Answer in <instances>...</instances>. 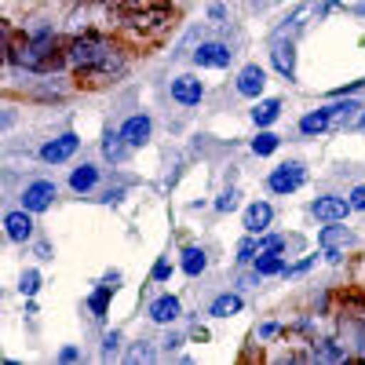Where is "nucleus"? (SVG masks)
<instances>
[{
  "instance_id": "nucleus-40",
  "label": "nucleus",
  "mask_w": 365,
  "mask_h": 365,
  "mask_svg": "<svg viewBox=\"0 0 365 365\" xmlns=\"http://www.w3.org/2000/svg\"><path fill=\"white\" fill-rule=\"evenodd\" d=\"M77 358H81L77 347H63V354H58V361H77Z\"/></svg>"
},
{
  "instance_id": "nucleus-37",
  "label": "nucleus",
  "mask_w": 365,
  "mask_h": 365,
  "mask_svg": "<svg viewBox=\"0 0 365 365\" xmlns=\"http://www.w3.org/2000/svg\"><path fill=\"white\" fill-rule=\"evenodd\" d=\"M322 256H325L329 263H340V259H344V249H322Z\"/></svg>"
},
{
  "instance_id": "nucleus-29",
  "label": "nucleus",
  "mask_w": 365,
  "mask_h": 365,
  "mask_svg": "<svg viewBox=\"0 0 365 365\" xmlns=\"http://www.w3.org/2000/svg\"><path fill=\"white\" fill-rule=\"evenodd\" d=\"M285 245H289V241H285L282 234H267V237H259V252H285Z\"/></svg>"
},
{
  "instance_id": "nucleus-7",
  "label": "nucleus",
  "mask_w": 365,
  "mask_h": 365,
  "mask_svg": "<svg viewBox=\"0 0 365 365\" xmlns=\"http://www.w3.org/2000/svg\"><path fill=\"white\" fill-rule=\"evenodd\" d=\"M77 146H81V139H77L73 132H63V135H55V139H48V143L41 146V161L63 165V161H70V158L77 154Z\"/></svg>"
},
{
  "instance_id": "nucleus-21",
  "label": "nucleus",
  "mask_w": 365,
  "mask_h": 365,
  "mask_svg": "<svg viewBox=\"0 0 365 365\" xmlns=\"http://www.w3.org/2000/svg\"><path fill=\"white\" fill-rule=\"evenodd\" d=\"M96 182H99V168L96 165H81V168L70 172V190H77V194H88Z\"/></svg>"
},
{
  "instance_id": "nucleus-45",
  "label": "nucleus",
  "mask_w": 365,
  "mask_h": 365,
  "mask_svg": "<svg viewBox=\"0 0 365 365\" xmlns=\"http://www.w3.org/2000/svg\"><path fill=\"white\" fill-rule=\"evenodd\" d=\"M358 128H365V106H361V117H358Z\"/></svg>"
},
{
  "instance_id": "nucleus-23",
  "label": "nucleus",
  "mask_w": 365,
  "mask_h": 365,
  "mask_svg": "<svg viewBox=\"0 0 365 365\" xmlns=\"http://www.w3.org/2000/svg\"><path fill=\"white\" fill-rule=\"evenodd\" d=\"M311 358L314 361H344L347 347L336 344V340H318V344H311Z\"/></svg>"
},
{
  "instance_id": "nucleus-17",
  "label": "nucleus",
  "mask_w": 365,
  "mask_h": 365,
  "mask_svg": "<svg viewBox=\"0 0 365 365\" xmlns=\"http://www.w3.org/2000/svg\"><path fill=\"white\" fill-rule=\"evenodd\" d=\"M329 128H332V113H329V106L311 110V113H303V117H299V132H303V135H322V132H329Z\"/></svg>"
},
{
  "instance_id": "nucleus-35",
  "label": "nucleus",
  "mask_w": 365,
  "mask_h": 365,
  "mask_svg": "<svg viewBox=\"0 0 365 365\" xmlns=\"http://www.w3.org/2000/svg\"><path fill=\"white\" fill-rule=\"evenodd\" d=\"M347 201H351V208H354V212H365V182L347 194Z\"/></svg>"
},
{
  "instance_id": "nucleus-42",
  "label": "nucleus",
  "mask_w": 365,
  "mask_h": 365,
  "mask_svg": "<svg viewBox=\"0 0 365 365\" xmlns=\"http://www.w3.org/2000/svg\"><path fill=\"white\" fill-rule=\"evenodd\" d=\"M37 259H51V245H48V241H41V245H37Z\"/></svg>"
},
{
  "instance_id": "nucleus-44",
  "label": "nucleus",
  "mask_w": 365,
  "mask_h": 365,
  "mask_svg": "<svg viewBox=\"0 0 365 365\" xmlns=\"http://www.w3.org/2000/svg\"><path fill=\"white\" fill-rule=\"evenodd\" d=\"M351 11H354V15H361V19H365V4H354V8H351Z\"/></svg>"
},
{
  "instance_id": "nucleus-41",
  "label": "nucleus",
  "mask_w": 365,
  "mask_h": 365,
  "mask_svg": "<svg viewBox=\"0 0 365 365\" xmlns=\"http://www.w3.org/2000/svg\"><path fill=\"white\" fill-rule=\"evenodd\" d=\"M274 332H278V325H274V322H267V325H259V336H263V340H270V336H274Z\"/></svg>"
},
{
  "instance_id": "nucleus-13",
  "label": "nucleus",
  "mask_w": 365,
  "mask_h": 365,
  "mask_svg": "<svg viewBox=\"0 0 365 365\" xmlns=\"http://www.w3.org/2000/svg\"><path fill=\"white\" fill-rule=\"evenodd\" d=\"M4 230L11 241H19V245H26L29 237H34V212L22 208V212H8L4 216Z\"/></svg>"
},
{
  "instance_id": "nucleus-33",
  "label": "nucleus",
  "mask_w": 365,
  "mask_h": 365,
  "mask_svg": "<svg viewBox=\"0 0 365 365\" xmlns=\"http://www.w3.org/2000/svg\"><path fill=\"white\" fill-rule=\"evenodd\" d=\"M318 263V256H307V259H299L296 267H285V278H299V274H307L311 267Z\"/></svg>"
},
{
  "instance_id": "nucleus-25",
  "label": "nucleus",
  "mask_w": 365,
  "mask_h": 365,
  "mask_svg": "<svg viewBox=\"0 0 365 365\" xmlns=\"http://www.w3.org/2000/svg\"><path fill=\"white\" fill-rule=\"evenodd\" d=\"M278 143H282V139L274 135V132H259V135L252 139V154H256V158H270L274 150H278Z\"/></svg>"
},
{
  "instance_id": "nucleus-43",
  "label": "nucleus",
  "mask_w": 365,
  "mask_h": 365,
  "mask_svg": "<svg viewBox=\"0 0 365 365\" xmlns=\"http://www.w3.org/2000/svg\"><path fill=\"white\" fill-rule=\"evenodd\" d=\"M358 344H361V354H365V318L358 322Z\"/></svg>"
},
{
  "instance_id": "nucleus-27",
  "label": "nucleus",
  "mask_w": 365,
  "mask_h": 365,
  "mask_svg": "<svg viewBox=\"0 0 365 365\" xmlns=\"http://www.w3.org/2000/svg\"><path fill=\"white\" fill-rule=\"evenodd\" d=\"M256 252H259V241H256V234H249V237L237 245V263H252Z\"/></svg>"
},
{
  "instance_id": "nucleus-26",
  "label": "nucleus",
  "mask_w": 365,
  "mask_h": 365,
  "mask_svg": "<svg viewBox=\"0 0 365 365\" xmlns=\"http://www.w3.org/2000/svg\"><path fill=\"white\" fill-rule=\"evenodd\" d=\"M37 289H41V270L26 267V270L19 274V292H22V296H37Z\"/></svg>"
},
{
  "instance_id": "nucleus-19",
  "label": "nucleus",
  "mask_w": 365,
  "mask_h": 365,
  "mask_svg": "<svg viewBox=\"0 0 365 365\" xmlns=\"http://www.w3.org/2000/svg\"><path fill=\"white\" fill-rule=\"evenodd\" d=\"M252 270L259 278H274V274H285V259H282V252H256Z\"/></svg>"
},
{
  "instance_id": "nucleus-18",
  "label": "nucleus",
  "mask_w": 365,
  "mask_h": 365,
  "mask_svg": "<svg viewBox=\"0 0 365 365\" xmlns=\"http://www.w3.org/2000/svg\"><path fill=\"white\" fill-rule=\"evenodd\" d=\"M278 117H282V99H259V103L252 106V120H256V128H270Z\"/></svg>"
},
{
  "instance_id": "nucleus-36",
  "label": "nucleus",
  "mask_w": 365,
  "mask_h": 365,
  "mask_svg": "<svg viewBox=\"0 0 365 365\" xmlns=\"http://www.w3.org/2000/svg\"><path fill=\"white\" fill-rule=\"evenodd\" d=\"M120 194H125V187H113V190H103V197H99V201H103V205H117V201H120Z\"/></svg>"
},
{
  "instance_id": "nucleus-34",
  "label": "nucleus",
  "mask_w": 365,
  "mask_h": 365,
  "mask_svg": "<svg viewBox=\"0 0 365 365\" xmlns=\"http://www.w3.org/2000/svg\"><path fill=\"white\" fill-rule=\"evenodd\" d=\"M168 278H172V263H168V256H161L154 263V282H168Z\"/></svg>"
},
{
  "instance_id": "nucleus-1",
  "label": "nucleus",
  "mask_w": 365,
  "mask_h": 365,
  "mask_svg": "<svg viewBox=\"0 0 365 365\" xmlns=\"http://www.w3.org/2000/svg\"><path fill=\"white\" fill-rule=\"evenodd\" d=\"M4 58H8V63H15L19 70H26V73H51V70H58L63 63H70L66 51H58L51 26L29 29V34L19 41V48L4 44Z\"/></svg>"
},
{
  "instance_id": "nucleus-12",
  "label": "nucleus",
  "mask_w": 365,
  "mask_h": 365,
  "mask_svg": "<svg viewBox=\"0 0 365 365\" xmlns=\"http://www.w3.org/2000/svg\"><path fill=\"white\" fill-rule=\"evenodd\" d=\"M128 139H125V132L120 128H106L103 132V158L110 161V165H125L128 161Z\"/></svg>"
},
{
  "instance_id": "nucleus-32",
  "label": "nucleus",
  "mask_w": 365,
  "mask_h": 365,
  "mask_svg": "<svg viewBox=\"0 0 365 365\" xmlns=\"http://www.w3.org/2000/svg\"><path fill=\"white\" fill-rule=\"evenodd\" d=\"M117 347H120V332L113 329V332H106V336H103V358H113Z\"/></svg>"
},
{
  "instance_id": "nucleus-31",
  "label": "nucleus",
  "mask_w": 365,
  "mask_h": 365,
  "mask_svg": "<svg viewBox=\"0 0 365 365\" xmlns=\"http://www.w3.org/2000/svg\"><path fill=\"white\" fill-rule=\"evenodd\" d=\"M234 208H237V190L227 187V190L216 197V212H234Z\"/></svg>"
},
{
  "instance_id": "nucleus-2",
  "label": "nucleus",
  "mask_w": 365,
  "mask_h": 365,
  "mask_svg": "<svg viewBox=\"0 0 365 365\" xmlns=\"http://www.w3.org/2000/svg\"><path fill=\"white\" fill-rule=\"evenodd\" d=\"M66 58L77 73H91V77H120L125 73V55H120L103 34H81L70 41Z\"/></svg>"
},
{
  "instance_id": "nucleus-24",
  "label": "nucleus",
  "mask_w": 365,
  "mask_h": 365,
  "mask_svg": "<svg viewBox=\"0 0 365 365\" xmlns=\"http://www.w3.org/2000/svg\"><path fill=\"white\" fill-rule=\"evenodd\" d=\"M110 296H113V289H110V285H103V282H99V289H96V292L88 296V311L96 314L99 322L106 318V303H110Z\"/></svg>"
},
{
  "instance_id": "nucleus-15",
  "label": "nucleus",
  "mask_w": 365,
  "mask_h": 365,
  "mask_svg": "<svg viewBox=\"0 0 365 365\" xmlns=\"http://www.w3.org/2000/svg\"><path fill=\"white\" fill-rule=\"evenodd\" d=\"M182 314V307H179V299L175 296H158L154 303H150V322H158V325H172L175 318Z\"/></svg>"
},
{
  "instance_id": "nucleus-8",
  "label": "nucleus",
  "mask_w": 365,
  "mask_h": 365,
  "mask_svg": "<svg viewBox=\"0 0 365 365\" xmlns=\"http://www.w3.org/2000/svg\"><path fill=\"white\" fill-rule=\"evenodd\" d=\"M55 194H58V187H55L51 179H34V182H29V187L22 190V208H29V212H44V208H51Z\"/></svg>"
},
{
  "instance_id": "nucleus-38",
  "label": "nucleus",
  "mask_w": 365,
  "mask_h": 365,
  "mask_svg": "<svg viewBox=\"0 0 365 365\" xmlns=\"http://www.w3.org/2000/svg\"><path fill=\"white\" fill-rule=\"evenodd\" d=\"M103 285H110V289L117 292V285H120V270H110L106 278H103Z\"/></svg>"
},
{
  "instance_id": "nucleus-11",
  "label": "nucleus",
  "mask_w": 365,
  "mask_h": 365,
  "mask_svg": "<svg viewBox=\"0 0 365 365\" xmlns=\"http://www.w3.org/2000/svg\"><path fill=\"white\" fill-rule=\"evenodd\" d=\"M120 132H125V139H128L132 150H135V146H146L150 135H154V120H150L146 113H132L125 125H120Z\"/></svg>"
},
{
  "instance_id": "nucleus-22",
  "label": "nucleus",
  "mask_w": 365,
  "mask_h": 365,
  "mask_svg": "<svg viewBox=\"0 0 365 365\" xmlns=\"http://www.w3.org/2000/svg\"><path fill=\"white\" fill-rule=\"evenodd\" d=\"M237 311H241V296L237 292H220L216 299H212V307H208L212 318H234Z\"/></svg>"
},
{
  "instance_id": "nucleus-5",
  "label": "nucleus",
  "mask_w": 365,
  "mask_h": 365,
  "mask_svg": "<svg viewBox=\"0 0 365 365\" xmlns=\"http://www.w3.org/2000/svg\"><path fill=\"white\" fill-rule=\"evenodd\" d=\"M351 201L347 197H336V194H325V197H314L311 201V216L322 220V223H344L351 216Z\"/></svg>"
},
{
  "instance_id": "nucleus-4",
  "label": "nucleus",
  "mask_w": 365,
  "mask_h": 365,
  "mask_svg": "<svg viewBox=\"0 0 365 365\" xmlns=\"http://www.w3.org/2000/svg\"><path fill=\"white\" fill-rule=\"evenodd\" d=\"M190 63L201 66V70H227L234 63V48L227 41H201L190 51Z\"/></svg>"
},
{
  "instance_id": "nucleus-14",
  "label": "nucleus",
  "mask_w": 365,
  "mask_h": 365,
  "mask_svg": "<svg viewBox=\"0 0 365 365\" xmlns=\"http://www.w3.org/2000/svg\"><path fill=\"white\" fill-rule=\"evenodd\" d=\"M274 223V208L267 201H252L245 208V230L249 234H267V227Z\"/></svg>"
},
{
  "instance_id": "nucleus-28",
  "label": "nucleus",
  "mask_w": 365,
  "mask_h": 365,
  "mask_svg": "<svg viewBox=\"0 0 365 365\" xmlns=\"http://www.w3.org/2000/svg\"><path fill=\"white\" fill-rule=\"evenodd\" d=\"M201 37H205V26H194L190 34L182 37V41H179V48L172 51V58H179V55H187V48H190V44H201Z\"/></svg>"
},
{
  "instance_id": "nucleus-39",
  "label": "nucleus",
  "mask_w": 365,
  "mask_h": 365,
  "mask_svg": "<svg viewBox=\"0 0 365 365\" xmlns=\"http://www.w3.org/2000/svg\"><path fill=\"white\" fill-rule=\"evenodd\" d=\"M182 344V336H179V332H168V336H165V351H175Z\"/></svg>"
},
{
  "instance_id": "nucleus-20",
  "label": "nucleus",
  "mask_w": 365,
  "mask_h": 365,
  "mask_svg": "<svg viewBox=\"0 0 365 365\" xmlns=\"http://www.w3.org/2000/svg\"><path fill=\"white\" fill-rule=\"evenodd\" d=\"M205 267H208L205 249H197V245H187V249H182V274H187V278H201Z\"/></svg>"
},
{
  "instance_id": "nucleus-9",
  "label": "nucleus",
  "mask_w": 365,
  "mask_h": 365,
  "mask_svg": "<svg viewBox=\"0 0 365 365\" xmlns=\"http://www.w3.org/2000/svg\"><path fill=\"white\" fill-rule=\"evenodd\" d=\"M168 91H172V99H175L179 106H197V103L205 99V84H201L194 73H179V77L168 84Z\"/></svg>"
},
{
  "instance_id": "nucleus-3",
  "label": "nucleus",
  "mask_w": 365,
  "mask_h": 365,
  "mask_svg": "<svg viewBox=\"0 0 365 365\" xmlns=\"http://www.w3.org/2000/svg\"><path fill=\"white\" fill-rule=\"evenodd\" d=\"M303 182H307V165L303 161H285V165H278L270 175H267V187H270V194H278V197H285V194H296Z\"/></svg>"
},
{
  "instance_id": "nucleus-6",
  "label": "nucleus",
  "mask_w": 365,
  "mask_h": 365,
  "mask_svg": "<svg viewBox=\"0 0 365 365\" xmlns=\"http://www.w3.org/2000/svg\"><path fill=\"white\" fill-rule=\"evenodd\" d=\"M270 66L285 81H296V44H292V37H270Z\"/></svg>"
},
{
  "instance_id": "nucleus-16",
  "label": "nucleus",
  "mask_w": 365,
  "mask_h": 365,
  "mask_svg": "<svg viewBox=\"0 0 365 365\" xmlns=\"http://www.w3.org/2000/svg\"><path fill=\"white\" fill-rule=\"evenodd\" d=\"M318 245H322V249H344V245H354V234H351L344 223H329V227H322V234H318Z\"/></svg>"
},
{
  "instance_id": "nucleus-10",
  "label": "nucleus",
  "mask_w": 365,
  "mask_h": 365,
  "mask_svg": "<svg viewBox=\"0 0 365 365\" xmlns=\"http://www.w3.org/2000/svg\"><path fill=\"white\" fill-rule=\"evenodd\" d=\"M263 88H267V73H263V66H256V63L241 66V73H237V81H234V91H237V96L256 99V96H263Z\"/></svg>"
},
{
  "instance_id": "nucleus-30",
  "label": "nucleus",
  "mask_w": 365,
  "mask_h": 365,
  "mask_svg": "<svg viewBox=\"0 0 365 365\" xmlns=\"http://www.w3.org/2000/svg\"><path fill=\"white\" fill-rule=\"evenodd\" d=\"M150 358H158V351L150 347V340H139V344L128 351V361H150Z\"/></svg>"
}]
</instances>
